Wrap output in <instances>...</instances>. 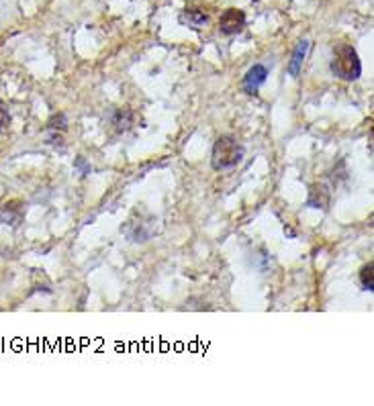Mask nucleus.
<instances>
[{"mask_svg": "<svg viewBox=\"0 0 374 406\" xmlns=\"http://www.w3.org/2000/svg\"><path fill=\"white\" fill-rule=\"evenodd\" d=\"M246 155V149L244 145L232 135H221L215 145H213V151H211V165L213 170L217 172H223V170H232L236 167Z\"/></svg>", "mask_w": 374, "mask_h": 406, "instance_id": "f257e3e1", "label": "nucleus"}, {"mask_svg": "<svg viewBox=\"0 0 374 406\" xmlns=\"http://www.w3.org/2000/svg\"><path fill=\"white\" fill-rule=\"evenodd\" d=\"M329 70L336 78L344 80V82H354L362 76V62L358 51L352 45H338L334 59L329 64Z\"/></svg>", "mask_w": 374, "mask_h": 406, "instance_id": "f03ea898", "label": "nucleus"}, {"mask_svg": "<svg viewBox=\"0 0 374 406\" xmlns=\"http://www.w3.org/2000/svg\"><path fill=\"white\" fill-rule=\"evenodd\" d=\"M246 27V12L240 8H227L221 16H219V31L223 35H238L242 33Z\"/></svg>", "mask_w": 374, "mask_h": 406, "instance_id": "7ed1b4c3", "label": "nucleus"}, {"mask_svg": "<svg viewBox=\"0 0 374 406\" xmlns=\"http://www.w3.org/2000/svg\"><path fill=\"white\" fill-rule=\"evenodd\" d=\"M266 80H268V68L262 66V64L251 66L248 72H246V76H244V82H242L244 92L246 94H258V90L262 88V84Z\"/></svg>", "mask_w": 374, "mask_h": 406, "instance_id": "20e7f679", "label": "nucleus"}, {"mask_svg": "<svg viewBox=\"0 0 374 406\" xmlns=\"http://www.w3.org/2000/svg\"><path fill=\"white\" fill-rule=\"evenodd\" d=\"M25 217V206L21 200H10L0 206V223L4 225H18Z\"/></svg>", "mask_w": 374, "mask_h": 406, "instance_id": "39448f33", "label": "nucleus"}, {"mask_svg": "<svg viewBox=\"0 0 374 406\" xmlns=\"http://www.w3.org/2000/svg\"><path fill=\"white\" fill-rule=\"evenodd\" d=\"M307 51H309V41L307 39L299 41V45L295 47V51L290 55V62H288V74L292 78H299V74L303 70V64H305V57H307Z\"/></svg>", "mask_w": 374, "mask_h": 406, "instance_id": "423d86ee", "label": "nucleus"}, {"mask_svg": "<svg viewBox=\"0 0 374 406\" xmlns=\"http://www.w3.org/2000/svg\"><path fill=\"white\" fill-rule=\"evenodd\" d=\"M307 204L313 206V208H327V204H329V190L325 186H317V184L311 186Z\"/></svg>", "mask_w": 374, "mask_h": 406, "instance_id": "0eeeda50", "label": "nucleus"}, {"mask_svg": "<svg viewBox=\"0 0 374 406\" xmlns=\"http://www.w3.org/2000/svg\"><path fill=\"white\" fill-rule=\"evenodd\" d=\"M47 131H53V135H49V143H62L64 141V131H66V119H64V115H58V117H53L49 123H47Z\"/></svg>", "mask_w": 374, "mask_h": 406, "instance_id": "6e6552de", "label": "nucleus"}, {"mask_svg": "<svg viewBox=\"0 0 374 406\" xmlns=\"http://www.w3.org/2000/svg\"><path fill=\"white\" fill-rule=\"evenodd\" d=\"M374 266L373 262L371 264H366L362 270H360V286H362V290H366V292H373L374 290Z\"/></svg>", "mask_w": 374, "mask_h": 406, "instance_id": "1a4fd4ad", "label": "nucleus"}, {"mask_svg": "<svg viewBox=\"0 0 374 406\" xmlns=\"http://www.w3.org/2000/svg\"><path fill=\"white\" fill-rule=\"evenodd\" d=\"M184 21H188L192 27H197V29H199V27H203V25L209 21V16H207L205 12H201V10H188V8H186V12H184Z\"/></svg>", "mask_w": 374, "mask_h": 406, "instance_id": "9d476101", "label": "nucleus"}, {"mask_svg": "<svg viewBox=\"0 0 374 406\" xmlns=\"http://www.w3.org/2000/svg\"><path fill=\"white\" fill-rule=\"evenodd\" d=\"M113 123H115L117 131H127V129L131 127V113H129V111H119V113L115 115Z\"/></svg>", "mask_w": 374, "mask_h": 406, "instance_id": "9b49d317", "label": "nucleus"}, {"mask_svg": "<svg viewBox=\"0 0 374 406\" xmlns=\"http://www.w3.org/2000/svg\"><path fill=\"white\" fill-rule=\"evenodd\" d=\"M8 109H6V105L0 100V131H4V127L8 125Z\"/></svg>", "mask_w": 374, "mask_h": 406, "instance_id": "f8f14e48", "label": "nucleus"}, {"mask_svg": "<svg viewBox=\"0 0 374 406\" xmlns=\"http://www.w3.org/2000/svg\"><path fill=\"white\" fill-rule=\"evenodd\" d=\"M253 2H260V0H253Z\"/></svg>", "mask_w": 374, "mask_h": 406, "instance_id": "ddd939ff", "label": "nucleus"}]
</instances>
